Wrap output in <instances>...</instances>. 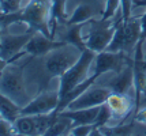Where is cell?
Instances as JSON below:
<instances>
[{"label":"cell","mask_w":146,"mask_h":136,"mask_svg":"<svg viewBox=\"0 0 146 136\" xmlns=\"http://www.w3.org/2000/svg\"><path fill=\"white\" fill-rule=\"evenodd\" d=\"M49 14H51L49 0H29V3L17 12L1 14L0 25L1 27L7 29L15 22L26 23L30 30L41 32L52 38L49 30Z\"/></svg>","instance_id":"obj_1"},{"label":"cell","mask_w":146,"mask_h":136,"mask_svg":"<svg viewBox=\"0 0 146 136\" xmlns=\"http://www.w3.org/2000/svg\"><path fill=\"white\" fill-rule=\"evenodd\" d=\"M96 55H97L96 52H93L92 49H88V48H86V49L81 53L79 58L75 61V64L71 65L70 68L60 76V79H59V90H57L59 91L60 101H62L70 91L74 90L76 86H79L82 82H85L86 79L89 78L88 74H89L90 65L94 63ZM60 101H59V102H60Z\"/></svg>","instance_id":"obj_2"},{"label":"cell","mask_w":146,"mask_h":136,"mask_svg":"<svg viewBox=\"0 0 146 136\" xmlns=\"http://www.w3.org/2000/svg\"><path fill=\"white\" fill-rule=\"evenodd\" d=\"M0 91L22 108L29 102L23 80V65H15L11 63L3 70L0 74Z\"/></svg>","instance_id":"obj_3"},{"label":"cell","mask_w":146,"mask_h":136,"mask_svg":"<svg viewBox=\"0 0 146 136\" xmlns=\"http://www.w3.org/2000/svg\"><path fill=\"white\" fill-rule=\"evenodd\" d=\"M81 51L74 45H64L48 53L45 61V70L51 78H60L64 72L75 64L81 56Z\"/></svg>","instance_id":"obj_4"},{"label":"cell","mask_w":146,"mask_h":136,"mask_svg":"<svg viewBox=\"0 0 146 136\" xmlns=\"http://www.w3.org/2000/svg\"><path fill=\"white\" fill-rule=\"evenodd\" d=\"M90 32L85 38L86 48L92 49L93 52L100 53L108 48L109 42L113 38L115 30H116V20H89Z\"/></svg>","instance_id":"obj_5"},{"label":"cell","mask_w":146,"mask_h":136,"mask_svg":"<svg viewBox=\"0 0 146 136\" xmlns=\"http://www.w3.org/2000/svg\"><path fill=\"white\" fill-rule=\"evenodd\" d=\"M59 101L60 98L57 90H45L21 109V116H37L52 113L57 109Z\"/></svg>","instance_id":"obj_6"},{"label":"cell","mask_w":146,"mask_h":136,"mask_svg":"<svg viewBox=\"0 0 146 136\" xmlns=\"http://www.w3.org/2000/svg\"><path fill=\"white\" fill-rule=\"evenodd\" d=\"M133 61L127 57L126 52H102L96 55L94 60V72L97 76H102L107 72H120L126 65Z\"/></svg>","instance_id":"obj_7"},{"label":"cell","mask_w":146,"mask_h":136,"mask_svg":"<svg viewBox=\"0 0 146 136\" xmlns=\"http://www.w3.org/2000/svg\"><path fill=\"white\" fill-rule=\"evenodd\" d=\"M112 94L109 87H102L98 84H92L86 91H83L79 97H76L72 102L68 104L66 109H86V108H94L105 104L108 97Z\"/></svg>","instance_id":"obj_8"},{"label":"cell","mask_w":146,"mask_h":136,"mask_svg":"<svg viewBox=\"0 0 146 136\" xmlns=\"http://www.w3.org/2000/svg\"><path fill=\"white\" fill-rule=\"evenodd\" d=\"M64 45H67L64 41H56V39L45 35L44 33L36 32L32 38L29 39V42L25 45L23 52L26 53V56L40 57V56H45L49 52L55 51L57 48H62Z\"/></svg>","instance_id":"obj_9"},{"label":"cell","mask_w":146,"mask_h":136,"mask_svg":"<svg viewBox=\"0 0 146 136\" xmlns=\"http://www.w3.org/2000/svg\"><path fill=\"white\" fill-rule=\"evenodd\" d=\"M33 32L30 29H27L23 34H8V33H1L0 37V57L3 58H13L15 55H18L23 51L25 45L29 42V39L33 37Z\"/></svg>","instance_id":"obj_10"},{"label":"cell","mask_w":146,"mask_h":136,"mask_svg":"<svg viewBox=\"0 0 146 136\" xmlns=\"http://www.w3.org/2000/svg\"><path fill=\"white\" fill-rule=\"evenodd\" d=\"M113 93L117 94H127L130 89H134V67L133 61H130L120 72H117V76L108 86Z\"/></svg>","instance_id":"obj_11"},{"label":"cell","mask_w":146,"mask_h":136,"mask_svg":"<svg viewBox=\"0 0 146 136\" xmlns=\"http://www.w3.org/2000/svg\"><path fill=\"white\" fill-rule=\"evenodd\" d=\"M107 104L113 113V118H117V120H124L126 117H128L131 105H133L126 94H117L113 91L107 99Z\"/></svg>","instance_id":"obj_12"},{"label":"cell","mask_w":146,"mask_h":136,"mask_svg":"<svg viewBox=\"0 0 146 136\" xmlns=\"http://www.w3.org/2000/svg\"><path fill=\"white\" fill-rule=\"evenodd\" d=\"M101 106V105H100ZM100 106H94V108H86V109H64L60 112L59 114L70 118L72 127L74 125H81V124H93L96 121V117L98 114Z\"/></svg>","instance_id":"obj_13"},{"label":"cell","mask_w":146,"mask_h":136,"mask_svg":"<svg viewBox=\"0 0 146 136\" xmlns=\"http://www.w3.org/2000/svg\"><path fill=\"white\" fill-rule=\"evenodd\" d=\"M124 27V41H126V48L124 52L130 53L131 51L135 49V45L138 44L141 37V20L139 18L131 16L128 20L123 22Z\"/></svg>","instance_id":"obj_14"},{"label":"cell","mask_w":146,"mask_h":136,"mask_svg":"<svg viewBox=\"0 0 146 136\" xmlns=\"http://www.w3.org/2000/svg\"><path fill=\"white\" fill-rule=\"evenodd\" d=\"M66 1L67 0H49L51 14H49V30H51L52 38L55 37L59 23H66L68 16L66 12Z\"/></svg>","instance_id":"obj_15"},{"label":"cell","mask_w":146,"mask_h":136,"mask_svg":"<svg viewBox=\"0 0 146 136\" xmlns=\"http://www.w3.org/2000/svg\"><path fill=\"white\" fill-rule=\"evenodd\" d=\"M89 23V22H88ZM86 23H75V25H66V32H64V37L62 41H64L66 44L68 45H74L76 46L81 52H83L86 49V42H85V38L82 37V32L83 26Z\"/></svg>","instance_id":"obj_16"},{"label":"cell","mask_w":146,"mask_h":136,"mask_svg":"<svg viewBox=\"0 0 146 136\" xmlns=\"http://www.w3.org/2000/svg\"><path fill=\"white\" fill-rule=\"evenodd\" d=\"M21 109H22V106H19L8 95L0 91V116L3 118L14 123L21 116Z\"/></svg>","instance_id":"obj_17"},{"label":"cell","mask_w":146,"mask_h":136,"mask_svg":"<svg viewBox=\"0 0 146 136\" xmlns=\"http://www.w3.org/2000/svg\"><path fill=\"white\" fill-rule=\"evenodd\" d=\"M94 18V11L89 4L81 3L79 6L74 10V12L68 16L67 22L64 25H75V23H88L89 20Z\"/></svg>","instance_id":"obj_18"},{"label":"cell","mask_w":146,"mask_h":136,"mask_svg":"<svg viewBox=\"0 0 146 136\" xmlns=\"http://www.w3.org/2000/svg\"><path fill=\"white\" fill-rule=\"evenodd\" d=\"M17 135H37L36 116H19L14 121Z\"/></svg>","instance_id":"obj_19"},{"label":"cell","mask_w":146,"mask_h":136,"mask_svg":"<svg viewBox=\"0 0 146 136\" xmlns=\"http://www.w3.org/2000/svg\"><path fill=\"white\" fill-rule=\"evenodd\" d=\"M71 127H72V123H71L70 118L62 116V114H57L55 123L48 128V131L45 132V135H48V136L66 135V133H70Z\"/></svg>","instance_id":"obj_20"},{"label":"cell","mask_w":146,"mask_h":136,"mask_svg":"<svg viewBox=\"0 0 146 136\" xmlns=\"http://www.w3.org/2000/svg\"><path fill=\"white\" fill-rule=\"evenodd\" d=\"M113 118V113L111 108L108 106V104H102L100 106V110H98V114L96 117V121L93 123V128H101V127H105V125H109V123L112 121Z\"/></svg>","instance_id":"obj_21"},{"label":"cell","mask_w":146,"mask_h":136,"mask_svg":"<svg viewBox=\"0 0 146 136\" xmlns=\"http://www.w3.org/2000/svg\"><path fill=\"white\" fill-rule=\"evenodd\" d=\"M120 8V0H105V8L102 11L101 19L111 20L115 16V12Z\"/></svg>","instance_id":"obj_22"},{"label":"cell","mask_w":146,"mask_h":136,"mask_svg":"<svg viewBox=\"0 0 146 136\" xmlns=\"http://www.w3.org/2000/svg\"><path fill=\"white\" fill-rule=\"evenodd\" d=\"M3 14H11L22 10V0H0Z\"/></svg>","instance_id":"obj_23"},{"label":"cell","mask_w":146,"mask_h":136,"mask_svg":"<svg viewBox=\"0 0 146 136\" xmlns=\"http://www.w3.org/2000/svg\"><path fill=\"white\" fill-rule=\"evenodd\" d=\"M93 131V124H81V125H74L71 127L70 133L72 136H88Z\"/></svg>","instance_id":"obj_24"},{"label":"cell","mask_w":146,"mask_h":136,"mask_svg":"<svg viewBox=\"0 0 146 136\" xmlns=\"http://www.w3.org/2000/svg\"><path fill=\"white\" fill-rule=\"evenodd\" d=\"M11 135H17L15 128H14V123L0 117V136H11Z\"/></svg>","instance_id":"obj_25"},{"label":"cell","mask_w":146,"mask_h":136,"mask_svg":"<svg viewBox=\"0 0 146 136\" xmlns=\"http://www.w3.org/2000/svg\"><path fill=\"white\" fill-rule=\"evenodd\" d=\"M131 11H133V0H120V14L123 22L131 18Z\"/></svg>","instance_id":"obj_26"},{"label":"cell","mask_w":146,"mask_h":136,"mask_svg":"<svg viewBox=\"0 0 146 136\" xmlns=\"http://www.w3.org/2000/svg\"><path fill=\"white\" fill-rule=\"evenodd\" d=\"M23 56H26V53L22 51L21 53H18V55H15L13 58H10V60H7V58H3V57H0V74L3 72V70L6 68L8 64H11V63H15L18 58H21V57H23Z\"/></svg>","instance_id":"obj_27"},{"label":"cell","mask_w":146,"mask_h":136,"mask_svg":"<svg viewBox=\"0 0 146 136\" xmlns=\"http://www.w3.org/2000/svg\"><path fill=\"white\" fill-rule=\"evenodd\" d=\"M139 20H141V37H139L138 44L143 45V42L146 41V12L143 15H141Z\"/></svg>","instance_id":"obj_28"},{"label":"cell","mask_w":146,"mask_h":136,"mask_svg":"<svg viewBox=\"0 0 146 136\" xmlns=\"http://www.w3.org/2000/svg\"><path fill=\"white\" fill-rule=\"evenodd\" d=\"M134 121L139 124H145L146 125V108L135 110V116H134Z\"/></svg>","instance_id":"obj_29"},{"label":"cell","mask_w":146,"mask_h":136,"mask_svg":"<svg viewBox=\"0 0 146 136\" xmlns=\"http://www.w3.org/2000/svg\"><path fill=\"white\" fill-rule=\"evenodd\" d=\"M133 7H146V0H133Z\"/></svg>","instance_id":"obj_30"},{"label":"cell","mask_w":146,"mask_h":136,"mask_svg":"<svg viewBox=\"0 0 146 136\" xmlns=\"http://www.w3.org/2000/svg\"><path fill=\"white\" fill-rule=\"evenodd\" d=\"M141 64H142V68H143V70H145V72H146V60H143V58H142Z\"/></svg>","instance_id":"obj_31"},{"label":"cell","mask_w":146,"mask_h":136,"mask_svg":"<svg viewBox=\"0 0 146 136\" xmlns=\"http://www.w3.org/2000/svg\"><path fill=\"white\" fill-rule=\"evenodd\" d=\"M3 14V11H1V3H0V15Z\"/></svg>","instance_id":"obj_32"},{"label":"cell","mask_w":146,"mask_h":136,"mask_svg":"<svg viewBox=\"0 0 146 136\" xmlns=\"http://www.w3.org/2000/svg\"><path fill=\"white\" fill-rule=\"evenodd\" d=\"M143 60H146V53H145V55H143Z\"/></svg>","instance_id":"obj_33"}]
</instances>
